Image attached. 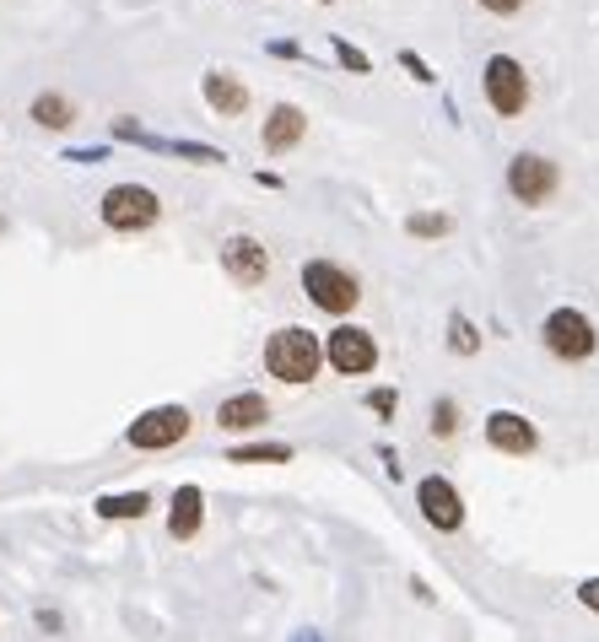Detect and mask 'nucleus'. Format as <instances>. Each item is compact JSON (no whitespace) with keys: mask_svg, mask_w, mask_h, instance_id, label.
<instances>
[{"mask_svg":"<svg viewBox=\"0 0 599 642\" xmlns=\"http://www.w3.org/2000/svg\"><path fill=\"white\" fill-rule=\"evenodd\" d=\"M265 373L287 389H308L319 373H324V335H313L308 324H282L265 335V351H260Z\"/></svg>","mask_w":599,"mask_h":642,"instance_id":"1","label":"nucleus"},{"mask_svg":"<svg viewBox=\"0 0 599 642\" xmlns=\"http://www.w3.org/2000/svg\"><path fill=\"white\" fill-rule=\"evenodd\" d=\"M302 298H308V309H319L329 319H346L362 303V281L340 260H308L302 265Z\"/></svg>","mask_w":599,"mask_h":642,"instance_id":"2","label":"nucleus"},{"mask_svg":"<svg viewBox=\"0 0 599 642\" xmlns=\"http://www.w3.org/2000/svg\"><path fill=\"white\" fill-rule=\"evenodd\" d=\"M189 427H195L189 405H178V400L147 405V411L125 427V449H130V454H167V449H178V443L189 438Z\"/></svg>","mask_w":599,"mask_h":642,"instance_id":"3","label":"nucleus"},{"mask_svg":"<svg viewBox=\"0 0 599 642\" xmlns=\"http://www.w3.org/2000/svg\"><path fill=\"white\" fill-rule=\"evenodd\" d=\"M540 345H546L557 362L578 367V362H589L599 351V329L584 309H551L546 324H540Z\"/></svg>","mask_w":599,"mask_h":642,"instance_id":"4","label":"nucleus"},{"mask_svg":"<svg viewBox=\"0 0 599 642\" xmlns=\"http://www.w3.org/2000/svg\"><path fill=\"white\" fill-rule=\"evenodd\" d=\"M98 216H103L109 232H147V227L162 222V200H157V189H147V184H114L98 200Z\"/></svg>","mask_w":599,"mask_h":642,"instance_id":"5","label":"nucleus"},{"mask_svg":"<svg viewBox=\"0 0 599 642\" xmlns=\"http://www.w3.org/2000/svg\"><path fill=\"white\" fill-rule=\"evenodd\" d=\"M324 367L340 378H373L378 373V340L362 324H335L324 335Z\"/></svg>","mask_w":599,"mask_h":642,"instance_id":"6","label":"nucleus"},{"mask_svg":"<svg viewBox=\"0 0 599 642\" xmlns=\"http://www.w3.org/2000/svg\"><path fill=\"white\" fill-rule=\"evenodd\" d=\"M481 92H486L491 114H502V119H519V114L529 109V76H524V65H519L513 54H491V60H486Z\"/></svg>","mask_w":599,"mask_h":642,"instance_id":"7","label":"nucleus"},{"mask_svg":"<svg viewBox=\"0 0 599 642\" xmlns=\"http://www.w3.org/2000/svg\"><path fill=\"white\" fill-rule=\"evenodd\" d=\"M502 184H508V194H513L519 205L535 211V205H546V200L562 189V167L551 158H540V152H519V158L508 162V178H502Z\"/></svg>","mask_w":599,"mask_h":642,"instance_id":"8","label":"nucleus"},{"mask_svg":"<svg viewBox=\"0 0 599 642\" xmlns=\"http://www.w3.org/2000/svg\"><path fill=\"white\" fill-rule=\"evenodd\" d=\"M222 270H227L233 287L260 292V287L271 281V249H265L254 232H227V238H222Z\"/></svg>","mask_w":599,"mask_h":642,"instance_id":"9","label":"nucleus"},{"mask_svg":"<svg viewBox=\"0 0 599 642\" xmlns=\"http://www.w3.org/2000/svg\"><path fill=\"white\" fill-rule=\"evenodd\" d=\"M416 513L427 518V529H438V534H459L464 529V491H459V481H449V476H422L416 481Z\"/></svg>","mask_w":599,"mask_h":642,"instance_id":"10","label":"nucleus"},{"mask_svg":"<svg viewBox=\"0 0 599 642\" xmlns=\"http://www.w3.org/2000/svg\"><path fill=\"white\" fill-rule=\"evenodd\" d=\"M481 438H486L491 454H508V460H535L540 454V427L524 411H491L481 421Z\"/></svg>","mask_w":599,"mask_h":642,"instance_id":"11","label":"nucleus"},{"mask_svg":"<svg viewBox=\"0 0 599 642\" xmlns=\"http://www.w3.org/2000/svg\"><path fill=\"white\" fill-rule=\"evenodd\" d=\"M109 136L114 141H130V147H141V152H162V158H184V162H205V167H216L222 158V147H205V141H173V136H151L141 130L136 119H114L109 125Z\"/></svg>","mask_w":599,"mask_h":642,"instance_id":"12","label":"nucleus"},{"mask_svg":"<svg viewBox=\"0 0 599 642\" xmlns=\"http://www.w3.org/2000/svg\"><path fill=\"white\" fill-rule=\"evenodd\" d=\"M216 427L227 432V438H254L260 427H271V400L260 394V389H238V394H227L222 405H216Z\"/></svg>","mask_w":599,"mask_h":642,"instance_id":"13","label":"nucleus"},{"mask_svg":"<svg viewBox=\"0 0 599 642\" xmlns=\"http://www.w3.org/2000/svg\"><path fill=\"white\" fill-rule=\"evenodd\" d=\"M205 529V491L195 481L173 486V496H167V540H195Z\"/></svg>","mask_w":599,"mask_h":642,"instance_id":"14","label":"nucleus"},{"mask_svg":"<svg viewBox=\"0 0 599 642\" xmlns=\"http://www.w3.org/2000/svg\"><path fill=\"white\" fill-rule=\"evenodd\" d=\"M302 136H308V114H302L298 103H276L265 114V125H260V147L271 158H287L292 147H302Z\"/></svg>","mask_w":599,"mask_h":642,"instance_id":"15","label":"nucleus"},{"mask_svg":"<svg viewBox=\"0 0 599 642\" xmlns=\"http://www.w3.org/2000/svg\"><path fill=\"white\" fill-rule=\"evenodd\" d=\"M200 92H205L211 114H222V119L249 114V87H244V76H233V71H205V76H200Z\"/></svg>","mask_w":599,"mask_h":642,"instance_id":"16","label":"nucleus"},{"mask_svg":"<svg viewBox=\"0 0 599 642\" xmlns=\"http://www.w3.org/2000/svg\"><path fill=\"white\" fill-rule=\"evenodd\" d=\"M92 507H98V518H109V524H136V518H147L151 507H157V496H151V491H103Z\"/></svg>","mask_w":599,"mask_h":642,"instance_id":"17","label":"nucleus"},{"mask_svg":"<svg viewBox=\"0 0 599 642\" xmlns=\"http://www.w3.org/2000/svg\"><path fill=\"white\" fill-rule=\"evenodd\" d=\"M298 460V449L292 443H276V438H265V443H233L227 449V465H292Z\"/></svg>","mask_w":599,"mask_h":642,"instance_id":"18","label":"nucleus"},{"mask_svg":"<svg viewBox=\"0 0 599 642\" xmlns=\"http://www.w3.org/2000/svg\"><path fill=\"white\" fill-rule=\"evenodd\" d=\"M33 119H38L43 130H71V125H76V103H71L65 92H38V98H33Z\"/></svg>","mask_w":599,"mask_h":642,"instance_id":"19","label":"nucleus"},{"mask_svg":"<svg viewBox=\"0 0 599 642\" xmlns=\"http://www.w3.org/2000/svg\"><path fill=\"white\" fill-rule=\"evenodd\" d=\"M459 427H464L459 400H453V394H438V400H433V411H427V432H433L438 443H453V438H459Z\"/></svg>","mask_w":599,"mask_h":642,"instance_id":"20","label":"nucleus"},{"mask_svg":"<svg viewBox=\"0 0 599 642\" xmlns=\"http://www.w3.org/2000/svg\"><path fill=\"white\" fill-rule=\"evenodd\" d=\"M481 340H486V335L475 329V319H464V314H449V340H444V345H449L453 356H475V351H481Z\"/></svg>","mask_w":599,"mask_h":642,"instance_id":"21","label":"nucleus"},{"mask_svg":"<svg viewBox=\"0 0 599 642\" xmlns=\"http://www.w3.org/2000/svg\"><path fill=\"white\" fill-rule=\"evenodd\" d=\"M405 232H411V238H449L453 216L449 211H411V216H405Z\"/></svg>","mask_w":599,"mask_h":642,"instance_id":"22","label":"nucleus"},{"mask_svg":"<svg viewBox=\"0 0 599 642\" xmlns=\"http://www.w3.org/2000/svg\"><path fill=\"white\" fill-rule=\"evenodd\" d=\"M329 49H335V60H340L351 76H367V71H373V54H362L357 43H346V38H329Z\"/></svg>","mask_w":599,"mask_h":642,"instance_id":"23","label":"nucleus"},{"mask_svg":"<svg viewBox=\"0 0 599 642\" xmlns=\"http://www.w3.org/2000/svg\"><path fill=\"white\" fill-rule=\"evenodd\" d=\"M395 60H400V65H405V71H411V76H416V81H427V87H433V81H438V71H433V65H427V60H422V54H416V49H400V54H395Z\"/></svg>","mask_w":599,"mask_h":642,"instance_id":"24","label":"nucleus"},{"mask_svg":"<svg viewBox=\"0 0 599 642\" xmlns=\"http://www.w3.org/2000/svg\"><path fill=\"white\" fill-rule=\"evenodd\" d=\"M395 405H400L395 389H373V394H367V411H373L378 421H395Z\"/></svg>","mask_w":599,"mask_h":642,"instance_id":"25","label":"nucleus"},{"mask_svg":"<svg viewBox=\"0 0 599 642\" xmlns=\"http://www.w3.org/2000/svg\"><path fill=\"white\" fill-rule=\"evenodd\" d=\"M573 594H578V605H584L589 616H599V578H584V583H578Z\"/></svg>","mask_w":599,"mask_h":642,"instance_id":"26","label":"nucleus"},{"mask_svg":"<svg viewBox=\"0 0 599 642\" xmlns=\"http://www.w3.org/2000/svg\"><path fill=\"white\" fill-rule=\"evenodd\" d=\"M378 465H384V476H389V481H405V465H400V454H395L389 443L378 449Z\"/></svg>","mask_w":599,"mask_h":642,"instance_id":"27","label":"nucleus"},{"mask_svg":"<svg viewBox=\"0 0 599 642\" xmlns=\"http://www.w3.org/2000/svg\"><path fill=\"white\" fill-rule=\"evenodd\" d=\"M475 5H481V11H491V16H519L529 0H475Z\"/></svg>","mask_w":599,"mask_h":642,"instance_id":"28","label":"nucleus"},{"mask_svg":"<svg viewBox=\"0 0 599 642\" xmlns=\"http://www.w3.org/2000/svg\"><path fill=\"white\" fill-rule=\"evenodd\" d=\"M292 642H324V638H319V632H308V627H302V632H298V638H292Z\"/></svg>","mask_w":599,"mask_h":642,"instance_id":"29","label":"nucleus"},{"mask_svg":"<svg viewBox=\"0 0 599 642\" xmlns=\"http://www.w3.org/2000/svg\"><path fill=\"white\" fill-rule=\"evenodd\" d=\"M319 5H335V0H319Z\"/></svg>","mask_w":599,"mask_h":642,"instance_id":"30","label":"nucleus"}]
</instances>
